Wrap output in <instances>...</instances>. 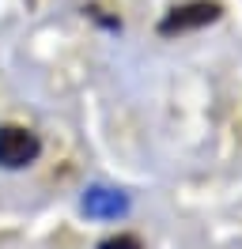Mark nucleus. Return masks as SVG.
Masks as SVG:
<instances>
[{
	"label": "nucleus",
	"instance_id": "nucleus-1",
	"mask_svg": "<svg viewBox=\"0 0 242 249\" xmlns=\"http://www.w3.org/2000/svg\"><path fill=\"white\" fill-rule=\"evenodd\" d=\"M34 159H38V136L27 132V128L4 124L0 128V166L19 170V166H30Z\"/></svg>",
	"mask_w": 242,
	"mask_h": 249
},
{
	"label": "nucleus",
	"instance_id": "nucleus-2",
	"mask_svg": "<svg viewBox=\"0 0 242 249\" xmlns=\"http://www.w3.org/2000/svg\"><path fill=\"white\" fill-rule=\"evenodd\" d=\"M220 16V4H208V0H193V4H182V8H170V16L163 19V34L174 31H189V27H204Z\"/></svg>",
	"mask_w": 242,
	"mask_h": 249
},
{
	"label": "nucleus",
	"instance_id": "nucleus-3",
	"mask_svg": "<svg viewBox=\"0 0 242 249\" xmlns=\"http://www.w3.org/2000/svg\"><path fill=\"white\" fill-rule=\"evenodd\" d=\"M83 208H87L91 215H118V212H125V200H121L118 193H106V189H95L87 200H83Z\"/></svg>",
	"mask_w": 242,
	"mask_h": 249
},
{
	"label": "nucleus",
	"instance_id": "nucleus-4",
	"mask_svg": "<svg viewBox=\"0 0 242 249\" xmlns=\"http://www.w3.org/2000/svg\"><path fill=\"white\" fill-rule=\"evenodd\" d=\"M99 249H140V242L125 234V238H110V242H102V246H99Z\"/></svg>",
	"mask_w": 242,
	"mask_h": 249
}]
</instances>
